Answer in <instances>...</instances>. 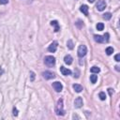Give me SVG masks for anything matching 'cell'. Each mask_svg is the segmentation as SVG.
Listing matches in <instances>:
<instances>
[{
    "instance_id": "1",
    "label": "cell",
    "mask_w": 120,
    "mask_h": 120,
    "mask_svg": "<svg viewBox=\"0 0 120 120\" xmlns=\"http://www.w3.org/2000/svg\"><path fill=\"white\" fill-rule=\"evenodd\" d=\"M55 112L57 115H64L65 114V111H64V108H63V99L60 98L58 99L57 101V104H56V107H55Z\"/></svg>"
},
{
    "instance_id": "2",
    "label": "cell",
    "mask_w": 120,
    "mask_h": 120,
    "mask_svg": "<svg viewBox=\"0 0 120 120\" xmlns=\"http://www.w3.org/2000/svg\"><path fill=\"white\" fill-rule=\"evenodd\" d=\"M44 63L48 67H53L55 65V58L52 55H47L44 58Z\"/></svg>"
},
{
    "instance_id": "3",
    "label": "cell",
    "mask_w": 120,
    "mask_h": 120,
    "mask_svg": "<svg viewBox=\"0 0 120 120\" xmlns=\"http://www.w3.org/2000/svg\"><path fill=\"white\" fill-rule=\"evenodd\" d=\"M77 52H78V56L79 57H83L87 52V48H86L85 45H80Z\"/></svg>"
},
{
    "instance_id": "4",
    "label": "cell",
    "mask_w": 120,
    "mask_h": 120,
    "mask_svg": "<svg viewBox=\"0 0 120 120\" xmlns=\"http://www.w3.org/2000/svg\"><path fill=\"white\" fill-rule=\"evenodd\" d=\"M42 77L46 80H51V79H53L55 78V74L52 71H49V70H46V71H43L42 72Z\"/></svg>"
},
{
    "instance_id": "5",
    "label": "cell",
    "mask_w": 120,
    "mask_h": 120,
    "mask_svg": "<svg viewBox=\"0 0 120 120\" xmlns=\"http://www.w3.org/2000/svg\"><path fill=\"white\" fill-rule=\"evenodd\" d=\"M96 8H97V9L99 10V11L104 10L105 8H106V2H105L104 0H98V3L96 4Z\"/></svg>"
},
{
    "instance_id": "6",
    "label": "cell",
    "mask_w": 120,
    "mask_h": 120,
    "mask_svg": "<svg viewBox=\"0 0 120 120\" xmlns=\"http://www.w3.org/2000/svg\"><path fill=\"white\" fill-rule=\"evenodd\" d=\"M57 46H58V42H57V41H52V42L49 45L48 51L51 52H56V50H57Z\"/></svg>"
},
{
    "instance_id": "7",
    "label": "cell",
    "mask_w": 120,
    "mask_h": 120,
    "mask_svg": "<svg viewBox=\"0 0 120 120\" xmlns=\"http://www.w3.org/2000/svg\"><path fill=\"white\" fill-rule=\"evenodd\" d=\"M52 87H53V89L56 92H61L62 89H63V85H62V83L60 82H52Z\"/></svg>"
},
{
    "instance_id": "8",
    "label": "cell",
    "mask_w": 120,
    "mask_h": 120,
    "mask_svg": "<svg viewBox=\"0 0 120 120\" xmlns=\"http://www.w3.org/2000/svg\"><path fill=\"white\" fill-rule=\"evenodd\" d=\"M83 104V101H82V98L81 97H78L75 100H74V107L75 108H81Z\"/></svg>"
},
{
    "instance_id": "9",
    "label": "cell",
    "mask_w": 120,
    "mask_h": 120,
    "mask_svg": "<svg viewBox=\"0 0 120 120\" xmlns=\"http://www.w3.org/2000/svg\"><path fill=\"white\" fill-rule=\"evenodd\" d=\"M60 71L65 76H68V75H70L71 74V70L68 69V68H65V67H63V66L60 67Z\"/></svg>"
},
{
    "instance_id": "10",
    "label": "cell",
    "mask_w": 120,
    "mask_h": 120,
    "mask_svg": "<svg viewBox=\"0 0 120 120\" xmlns=\"http://www.w3.org/2000/svg\"><path fill=\"white\" fill-rule=\"evenodd\" d=\"M72 60H73V58H72V56L69 55V54H67V55L64 57V62H65L67 65L72 64Z\"/></svg>"
},
{
    "instance_id": "11",
    "label": "cell",
    "mask_w": 120,
    "mask_h": 120,
    "mask_svg": "<svg viewBox=\"0 0 120 120\" xmlns=\"http://www.w3.org/2000/svg\"><path fill=\"white\" fill-rule=\"evenodd\" d=\"M88 6H86V5H82L81 6V8H80V10H81V12H82L85 16H87L88 15Z\"/></svg>"
},
{
    "instance_id": "12",
    "label": "cell",
    "mask_w": 120,
    "mask_h": 120,
    "mask_svg": "<svg viewBox=\"0 0 120 120\" xmlns=\"http://www.w3.org/2000/svg\"><path fill=\"white\" fill-rule=\"evenodd\" d=\"M51 25L54 27V32H58L60 30V26H59V23L57 21H52L51 22Z\"/></svg>"
},
{
    "instance_id": "13",
    "label": "cell",
    "mask_w": 120,
    "mask_h": 120,
    "mask_svg": "<svg viewBox=\"0 0 120 120\" xmlns=\"http://www.w3.org/2000/svg\"><path fill=\"white\" fill-rule=\"evenodd\" d=\"M72 87H73V89L75 90V92H77V93H80V92H82V86L81 84L74 83V84L72 85Z\"/></svg>"
},
{
    "instance_id": "14",
    "label": "cell",
    "mask_w": 120,
    "mask_h": 120,
    "mask_svg": "<svg viewBox=\"0 0 120 120\" xmlns=\"http://www.w3.org/2000/svg\"><path fill=\"white\" fill-rule=\"evenodd\" d=\"M94 39H95L96 42H98V43L104 42L103 37H102V36H99V35H95V36H94Z\"/></svg>"
},
{
    "instance_id": "15",
    "label": "cell",
    "mask_w": 120,
    "mask_h": 120,
    "mask_svg": "<svg viewBox=\"0 0 120 120\" xmlns=\"http://www.w3.org/2000/svg\"><path fill=\"white\" fill-rule=\"evenodd\" d=\"M67 46H68V48L69 50H72V49L74 48L73 41H72L71 39H68V42H67Z\"/></svg>"
},
{
    "instance_id": "16",
    "label": "cell",
    "mask_w": 120,
    "mask_h": 120,
    "mask_svg": "<svg viewBox=\"0 0 120 120\" xmlns=\"http://www.w3.org/2000/svg\"><path fill=\"white\" fill-rule=\"evenodd\" d=\"M90 81L92 83H96V82L98 81V75H95V74L90 75Z\"/></svg>"
},
{
    "instance_id": "17",
    "label": "cell",
    "mask_w": 120,
    "mask_h": 120,
    "mask_svg": "<svg viewBox=\"0 0 120 120\" xmlns=\"http://www.w3.org/2000/svg\"><path fill=\"white\" fill-rule=\"evenodd\" d=\"M90 70H91L92 73H98V72L100 71V68H99L98 67H96V66H95V67H92Z\"/></svg>"
},
{
    "instance_id": "18",
    "label": "cell",
    "mask_w": 120,
    "mask_h": 120,
    "mask_svg": "<svg viewBox=\"0 0 120 120\" xmlns=\"http://www.w3.org/2000/svg\"><path fill=\"white\" fill-rule=\"evenodd\" d=\"M103 19H105V20H110L111 18H112V14L110 13V12H106V13H104L103 14Z\"/></svg>"
},
{
    "instance_id": "19",
    "label": "cell",
    "mask_w": 120,
    "mask_h": 120,
    "mask_svg": "<svg viewBox=\"0 0 120 120\" xmlns=\"http://www.w3.org/2000/svg\"><path fill=\"white\" fill-rule=\"evenodd\" d=\"M97 29L98 30V31H101V30H103L104 29V24L102 23V22H98V24H97Z\"/></svg>"
},
{
    "instance_id": "20",
    "label": "cell",
    "mask_w": 120,
    "mask_h": 120,
    "mask_svg": "<svg viewBox=\"0 0 120 120\" xmlns=\"http://www.w3.org/2000/svg\"><path fill=\"white\" fill-rule=\"evenodd\" d=\"M112 52H113V48L112 47H107L106 48V53L108 55H111Z\"/></svg>"
},
{
    "instance_id": "21",
    "label": "cell",
    "mask_w": 120,
    "mask_h": 120,
    "mask_svg": "<svg viewBox=\"0 0 120 120\" xmlns=\"http://www.w3.org/2000/svg\"><path fill=\"white\" fill-rule=\"evenodd\" d=\"M98 97H99V98H100L101 100H105V99H106V95H105L104 92H100V93L98 94Z\"/></svg>"
},
{
    "instance_id": "22",
    "label": "cell",
    "mask_w": 120,
    "mask_h": 120,
    "mask_svg": "<svg viewBox=\"0 0 120 120\" xmlns=\"http://www.w3.org/2000/svg\"><path fill=\"white\" fill-rule=\"evenodd\" d=\"M109 37H110L109 33H106V34L103 36V39H104V42H108V41H109Z\"/></svg>"
},
{
    "instance_id": "23",
    "label": "cell",
    "mask_w": 120,
    "mask_h": 120,
    "mask_svg": "<svg viewBox=\"0 0 120 120\" xmlns=\"http://www.w3.org/2000/svg\"><path fill=\"white\" fill-rule=\"evenodd\" d=\"M35 80V73L33 71H30V81H34Z\"/></svg>"
},
{
    "instance_id": "24",
    "label": "cell",
    "mask_w": 120,
    "mask_h": 120,
    "mask_svg": "<svg viewBox=\"0 0 120 120\" xmlns=\"http://www.w3.org/2000/svg\"><path fill=\"white\" fill-rule=\"evenodd\" d=\"M76 25H77V26H78L79 28H81L82 26H83V23H82V22L81 21H78V22H76Z\"/></svg>"
},
{
    "instance_id": "25",
    "label": "cell",
    "mask_w": 120,
    "mask_h": 120,
    "mask_svg": "<svg viewBox=\"0 0 120 120\" xmlns=\"http://www.w3.org/2000/svg\"><path fill=\"white\" fill-rule=\"evenodd\" d=\"M114 59H115V61L116 62H119L120 61V54L118 53V54H116L115 56H114Z\"/></svg>"
},
{
    "instance_id": "26",
    "label": "cell",
    "mask_w": 120,
    "mask_h": 120,
    "mask_svg": "<svg viewBox=\"0 0 120 120\" xmlns=\"http://www.w3.org/2000/svg\"><path fill=\"white\" fill-rule=\"evenodd\" d=\"M13 115L14 116H17L18 115V110L16 108H13Z\"/></svg>"
},
{
    "instance_id": "27",
    "label": "cell",
    "mask_w": 120,
    "mask_h": 120,
    "mask_svg": "<svg viewBox=\"0 0 120 120\" xmlns=\"http://www.w3.org/2000/svg\"><path fill=\"white\" fill-rule=\"evenodd\" d=\"M8 0H0L1 5H6V4H8Z\"/></svg>"
},
{
    "instance_id": "28",
    "label": "cell",
    "mask_w": 120,
    "mask_h": 120,
    "mask_svg": "<svg viewBox=\"0 0 120 120\" xmlns=\"http://www.w3.org/2000/svg\"><path fill=\"white\" fill-rule=\"evenodd\" d=\"M108 91H109V94H110V95H112V93H113V89L109 88V89H108Z\"/></svg>"
},
{
    "instance_id": "29",
    "label": "cell",
    "mask_w": 120,
    "mask_h": 120,
    "mask_svg": "<svg viewBox=\"0 0 120 120\" xmlns=\"http://www.w3.org/2000/svg\"><path fill=\"white\" fill-rule=\"evenodd\" d=\"M115 69H116L117 71H119V67H118V66H115Z\"/></svg>"
},
{
    "instance_id": "30",
    "label": "cell",
    "mask_w": 120,
    "mask_h": 120,
    "mask_svg": "<svg viewBox=\"0 0 120 120\" xmlns=\"http://www.w3.org/2000/svg\"><path fill=\"white\" fill-rule=\"evenodd\" d=\"M88 2H90V3H94L95 0H88Z\"/></svg>"
}]
</instances>
